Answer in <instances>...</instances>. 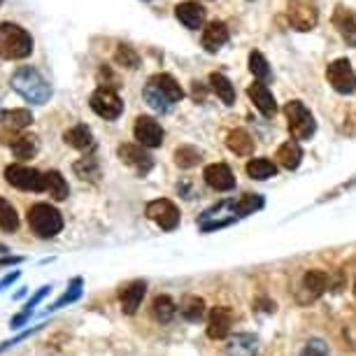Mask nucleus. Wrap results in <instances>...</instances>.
<instances>
[{
	"instance_id": "obj_32",
	"label": "nucleus",
	"mask_w": 356,
	"mask_h": 356,
	"mask_svg": "<svg viewBox=\"0 0 356 356\" xmlns=\"http://www.w3.org/2000/svg\"><path fill=\"white\" fill-rule=\"evenodd\" d=\"M19 228V214L12 207V203H8L5 198H0V231L5 233H15Z\"/></svg>"
},
{
	"instance_id": "obj_49",
	"label": "nucleus",
	"mask_w": 356,
	"mask_h": 356,
	"mask_svg": "<svg viewBox=\"0 0 356 356\" xmlns=\"http://www.w3.org/2000/svg\"><path fill=\"white\" fill-rule=\"evenodd\" d=\"M0 3H3V0H0Z\"/></svg>"
},
{
	"instance_id": "obj_42",
	"label": "nucleus",
	"mask_w": 356,
	"mask_h": 356,
	"mask_svg": "<svg viewBox=\"0 0 356 356\" xmlns=\"http://www.w3.org/2000/svg\"><path fill=\"white\" fill-rule=\"evenodd\" d=\"M259 307V310H264V312H268V314H273L275 310H277V305L273 303V300H268V298H259L257 303H254Z\"/></svg>"
},
{
	"instance_id": "obj_48",
	"label": "nucleus",
	"mask_w": 356,
	"mask_h": 356,
	"mask_svg": "<svg viewBox=\"0 0 356 356\" xmlns=\"http://www.w3.org/2000/svg\"><path fill=\"white\" fill-rule=\"evenodd\" d=\"M354 293H356V284H354Z\"/></svg>"
},
{
	"instance_id": "obj_13",
	"label": "nucleus",
	"mask_w": 356,
	"mask_h": 356,
	"mask_svg": "<svg viewBox=\"0 0 356 356\" xmlns=\"http://www.w3.org/2000/svg\"><path fill=\"white\" fill-rule=\"evenodd\" d=\"M233 326V310L226 305L212 307L210 312V321H207V338L212 340H224L228 333H231Z\"/></svg>"
},
{
	"instance_id": "obj_29",
	"label": "nucleus",
	"mask_w": 356,
	"mask_h": 356,
	"mask_svg": "<svg viewBox=\"0 0 356 356\" xmlns=\"http://www.w3.org/2000/svg\"><path fill=\"white\" fill-rule=\"evenodd\" d=\"M179 314H182L186 321L196 324V321L203 319V314H205V300L198 298V296H186L182 300V305H179Z\"/></svg>"
},
{
	"instance_id": "obj_36",
	"label": "nucleus",
	"mask_w": 356,
	"mask_h": 356,
	"mask_svg": "<svg viewBox=\"0 0 356 356\" xmlns=\"http://www.w3.org/2000/svg\"><path fill=\"white\" fill-rule=\"evenodd\" d=\"M200 154L196 147L191 145H184V147H177V152H175V163H177L179 168H193L200 163Z\"/></svg>"
},
{
	"instance_id": "obj_17",
	"label": "nucleus",
	"mask_w": 356,
	"mask_h": 356,
	"mask_svg": "<svg viewBox=\"0 0 356 356\" xmlns=\"http://www.w3.org/2000/svg\"><path fill=\"white\" fill-rule=\"evenodd\" d=\"M247 93H250L252 103L259 107V112L264 114V117L273 119L275 114H277V103H275V96L270 93V89L266 86V82L252 84L250 89H247Z\"/></svg>"
},
{
	"instance_id": "obj_7",
	"label": "nucleus",
	"mask_w": 356,
	"mask_h": 356,
	"mask_svg": "<svg viewBox=\"0 0 356 356\" xmlns=\"http://www.w3.org/2000/svg\"><path fill=\"white\" fill-rule=\"evenodd\" d=\"M89 103H91V110L96 112L98 117L110 119V122L119 119L124 112V100L119 98L112 89H107V86H100V89L93 91Z\"/></svg>"
},
{
	"instance_id": "obj_14",
	"label": "nucleus",
	"mask_w": 356,
	"mask_h": 356,
	"mask_svg": "<svg viewBox=\"0 0 356 356\" xmlns=\"http://www.w3.org/2000/svg\"><path fill=\"white\" fill-rule=\"evenodd\" d=\"M147 293V282L143 280H136V282H129L119 289V303H122V310L124 314H136L138 307L143 305V298Z\"/></svg>"
},
{
	"instance_id": "obj_35",
	"label": "nucleus",
	"mask_w": 356,
	"mask_h": 356,
	"mask_svg": "<svg viewBox=\"0 0 356 356\" xmlns=\"http://www.w3.org/2000/svg\"><path fill=\"white\" fill-rule=\"evenodd\" d=\"M250 70H252V75L259 79V82H268L270 79V65H268L266 61V56L261 51H252L250 54Z\"/></svg>"
},
{
	"instance_id": "obj_15",
	"label": "nucleus",
	"mask_w": 356,
	"mask_h": 356,
	"mask_svg": "<svg viewBox=\"0 0 356 356\" xmlns=\"http://www.w3.org/2000/svg\"><path fill=\"white\" fill-rule=\"evenodd\" d=\"M205 182L214 191H233L235 189V175L226 163H212L205 168L203 172Z\"/></svg>"
},
{
	"instance_id": "obj_30",
	"label": "nucleus",
	"mask_w": 356,
	"mask_h": 356,
	"mask_svg": "<svg viewBox=\"0 0 356 356\" xmlns=\"http://www.w3.org/2000/svg\"><path fill=\"white\" fill-rule=\"evenodd\" d=\"M12 154H15L17 159H33L38 154V138L35 136H19L12 140Z\"/></svg>"
},
{
	"instance_id": "obj_6",
	"label": "nucleus",
	"mask_w": 356,
	"mask_h": 356,
	"mask_svg": "<svg viewBox=\"0 0 356 356\" xmlns=\"http://www.w3.org/2000/svg\"><path fill=\"white\" fill-rule=\"evenodd\" d=\"M5 179H8V184L22 191H44V175L35 168L8 165L5 168Z\"/></svg>"
},
{
	"instance_id": "obj_44",
	"label": "nucleus",
	"mask_w": 356,
	"mask_h": 356,
	"mask_svg": "<svg viewBox=\"0 0 356 356\" xmlns=\"http://www.w3.org/2000/svg\"><path fill=\"white\" fill-rule=\"evenodd\" d=\"M22 257H3V259H0V268H3V266H17V264H22Z\"/></svg>"
},
{
	"instance_id": "obj_21",
	"label": "nucleus",
	"mask_w": 356,
	"mask_h": 356,
	"mask_svg": "<svg viewBox=\"0 0 356 356\" xmlns=\"http://www.w3.org/2000/svg\"><path fill=\"white\" fill-rule=\"evenodd\" d=\"M63 140L79 152L93 149V133H91L89 126H84V124H77V126H72L70 131H65Z\"/></svg>"
},
{
	"instance_id": "obj_12",
	"label": "nucleus",
	"mask_w": 356,
	"mask_h": 356,
	"mask_svg": "<svg viewBox=\"0 0 356 356\" xmlns=\"http://www.w3.org/2000/svg\"><path fill=\"white\" fill-rule=\"evenodd\" d=\"M133 133H136V140L140 145L145 147H161L163 145V129H161V124L156 122V119L152 117H138L136 119V129H133Z\"/></svg>"
},
{
	"instance_id": "obj_2",
	"label": "nucleus",
	"mask_w": 356,
	"mask_h": 356,
	"mask_svg": "<svg viewBox=\"0 0 356 356\" xmlns=\"http://www.w3.org/2000/svg\"><path fill=\"white\" fill-rule=\"evenodd\" d=\"M12 89L33 105H44L51 98L49 82L35 68H19L12 75Z\"/></svg>"
},
{
	"instance_id": "obj_24",
	"label": "nucleus",
	"mask_w": 356,
	"mask_h": 356,
	"mask_svg": "<svg viewBox=\"0 0 356 356\" xmlns=\"http://www.w3.org/2000/svg\"><path fill=\"white\" fill-rule=\"evenodd\" d=\"M303 289L310 300L319 298V296L328 289V275L324 270H307L303 277Z\"/></svg>"
},
{
	"instance_id": "obj_46",
	"label": "nucleus",
	"mask_w": 356,
	"mask_h": 356,
	"mask_svg": "<svg viewBox=\"0 0 356 356\" xmlns=\"http://www.w3.org/2000/svg\"><path fill=\"white\" fill-rule=\"evenodd\" d=\"M0 252H8V247H5V245H0Z\"/></svg>"
},
{
	"instance_id": "obj_22",
	"label": "nucleus",
	"mask_w": 356,
	"mask_h": 356,
	"mask_svg": "<svg viewBox=\"0 0 356 356\" xmlns=\"http://www.w3.org/2000/svg\"><path fill=\"white\" fill-rule=\"evenodd\" d=\"M226 145H228V149L233 154H238V156H252L254 154V140L250 133L243 129H235L228 133Z\"/></svg>"
},
{
	"instance_id": "obj_18",
	"label": "nucleus",
	"mask_w": 356,
	"mask_h": 356,
	"mask_svg": "<svg viewBox=\"0 0 356 356\" xmlns=\"http://www.w3.org/2000/svg\"><path fill=\"white\" fill-rule=\"evenodd\" d=\"M175 15H177L179 22H182L186 29H191V31L203 29V24H205V8H203V5H198V3L177 5V8H175Z\"/></svg>"
},
{
	"instance_id": "obj_31",
	"label": "nucleus",
	"mask_w": 356,
	"mask_h": 356,
	"mask_svg": "<svg viewBox=\"0 0 356 356\" xmlns=\"http://www.w3.org/2000/svg\"><path fill=\"white\" fill-rule=\"evenodd\" d=\"M264 207V198L259 193H245L238 203H233V217H247Z\"/></svg>"
},
{
	"instance_id": "obj_19",
	"label": "nucleus",
	"mask_w": 356,
	"mask_h": 356,
	"mask_svg": "<svg viewBox=\"0 0 356 356\" xmlns=\"http://www.w3.org/2000/svg\"><path fill=\"white\" fill-rule=\"evenodd\" d=\"M226 356H259V340L257 335L240 333L226 345Z\"/></svg>"
},
{
	"instance_id": "obj_20",
	"label": "nucleus",
	"mask_w": 356,
	"mask_h": 356,
	"mask_svg": "<svg viewBox=\"0 0 356 356\" xmlns=\"http://www.w3.org/2000/svg\"><path fill=\"white\" fill-rule=\"evenodd\" d=\"M228 29H226V24L224 22H212L207 29L203 31V47L210 54H214L217 49H221L226 42H228Z\"/></svg>"
},
{
	"instance_id": "obj_43",
	"label": "nucleus",
	"mask_w": 356,
	"mask_h": 356,
	"mask_svg": "<svg viewBox=\"0 0 356 356\" xmlns=\"http://www.w3.org/2000/svg\"><path fill=\"white\" fill-rule=\"evenodd\" d=\"M19 277H22V273H19V270L10 273L8 277H3V280H0V291H3V289H8V286H12V284H15V282H17Z\"/></svg>"
},
{
	"instance_id": "obj_38",
	"label": "nucleus",
	"mask_w": 356,
	"mask_h": 356,
	"mask_svg": "<svg viewBox=\"0 0 356 356\" xmlns=\"http://www.w3.org/2000/svg\"><path fill=\"white\" fill-rule=\"evenodd\" d=\"M75 172H77V177L89 179V182H98V177H100V168L96 163V159L77 161V163H75Z\"/></svg>"
},
{
	"instance_id": "obj_26",
	"label": "nucleus",
	"mask_w": 356,
	"mask_h": 356,
	"mask_svg": "<svg viewBox=\"0 0 356 356\" xmlns=\"http://www.w3.org/2000/svg\"><path fill=\"white\" fill-rule=\"evenodd\" d=\"M152 312H154V319L161 321V324H170L177 314V305L170 296H156L154 298V305H152Z\"/></svg>"
},
{
	"instance_id": "obj_33",
	"label": "nucleus",
	"mask_w": 356,
	"mask_h": 356,
	"mask_svg": "<svg viewBox=\"0 0 356 356\" xmlns=\"http://www.w3.org/2000/svg\"><path fill=\"white\" fill-rule=\"evenodd\" d=\"M82 286H84V280L82 277H75L70 282V286H68V291H65L61 298L56 300L51 307H49V312H54V310H61V307H65V305H72L75 300H79V296H82Z\"/></svg>"
},
{
	"instance_id": "obj_27",
	"label": "nucleus",
	"mask_w": 356,
	"mask_h": 356,
	"mask_svg": "<svg viewBox=\"0 0 356 356\" xmlns=\"http://www.w3.org/2000/svg\"><path fill=\"white\" fill-rule=\"evenodd\" d=\"M210 86H212V91L221 98V103H224V105H233L235 103V89H233L231 79H228L226 75H221V72H212Z\"/></svg>"
},
{
	"instance_id": "obj_39",
	"label": "nucleus",
	"mask_w": 356,
	"mask_h": 356,
	"mask_svg": "<svg viewBox=\"0 0 356 356\" xmlns=\"http://www.w3.org/2000/svg\"><path fill=\"white\" fill-rule=\"evenodd\" d=\"M300 356H328V345L324 340H310Z\"/></svg>"
},
{
	"instance_id": "obj_40",
	"label": "nucleus",
	"mask_w": 356,
	"mask_h": 356,
	"mask_svg": "<svg viewBox=\"0 0 356 356\" xmlns=\"http://www.w3.org/2000/svg\"><path fill=\"white\" fill-rule=\"evenodd\" d=\"M40 328H42V326L29 328V331L19 333V335H17V338H12V340H5V342H3V345H0V354H3V352H5V349H10V347H15V345H19V342H22V340H26V338H31V335H33V333H38V331H40Z\"/></svg>"
},
{
	"instance_id": "obj_9",
	"label": "nucleus",
	"mask_w": 356,
	"mask_h": 356,
	"mask_svg": "<svg viewBox=\"0 0 356 356\" xmlns=\"http://www.w3.org/2000/svg\"><path fill=\"white\" fill-rule=\"evenodd\" d=\"M289 24L296 31H312L317 26V8L312 0H289Z\"/></svg>"
},
{
	"instance_id": "obj_16",
	"label": "nucleus",
	"mask_w": 356,
	"mask_h": 356,
	"mask_svg": "<svg viewBox=\"0 0 356 356\" xmlns=\"http://www.w3.org/2000/svg\"><path fill=\"white\" fill-rule=\"evenodd\" d=\"M333 26L338 29V33L342 35V40L349 47H356V12L349 8H335L333 12Z\"/></svg>"
},
{
	"instance_id": "obj_5",
	"label": "nucleus",
	"mask_w": 356,
	"mask_h": 356,
	"mask_svg": "<svg viewBox=\"0 0 356 356\" xmlns=\"http://www.w3.org/2000/svg\"><path fill=\"white\" fill-rule=\"evenodd\" d=\"M284 112H286L289 131H291L293 140H310L314 136V129H317V124H314L312 112L307 110V107L300 103V100H291V103H286Z\"/></svg>"
},
{
	"instance_id": "obj_1",
	"label": "nucleus",
	"mask_w": 356,
	"mask_h": 356,
	"mask_svg": "<svg viewBox=\"0 0 356 356\" xmlns=\"http://www.w3.org/2000/svg\"><path fill=\"white\" fill-rule=\"evenodd\" d=\"M143 96L147 100V105L154 107L156 112H168V110H172L175 103L182 100L184 91L170 75H154L149 77V82L145 84Z\"/></svg>"
},
{
	"instance_id": "obj_4",
	"label": "nucleus",
	"mask_w": 356,
	"mask_h": 356,
	"mask_svg": "<svg viewBox=\"0 0 356 356\" xmlns=\"http://www.w3.org/2000/svg\"><path fill=\"white\" fill-rule=\"evenodd\" d=\"M29 226L38 238L49 240L63 231V217L56 207H51L47 203H38L29 210Z\"/></svg>"
},
{
	"instance_id": "obj_47",
	"label": "nucleus",
	"mask_w": 356,
	"mask_h": 356,
	"mask_svg": "<svg viewBox=\"0 0 356 356\" xmlns=\"http://www.w3.org/2000/svg\"><path fill=\"white\" fill-rule=\"evenodd\" d=\"M3 114H5V112H3V110H0V119H3Z\"/></svg>"
},
{
	"instance_id": "obj_10",
	"label": "nucleus",
	"mask_w": 356,
	"mask_h": 356,
	"mask_svg": "<svg viewBox=\"0 0 356 356\" xmlns=\"http://www.w3.org/2000/svg\"><path fill=\"white\" fill-rule=\"evenodd\" d=\"M145 214L152 221H156L163 231H175V228L179 226V210L175 207L172 200H168V198L152 200V203L147 205Z\"/></svg>"
},
{
	"instance_id": "obj_25",
	"label": "nucleus",
	"mask_w": 356,
	"mask_h": 356,
	"mask_svg": "<svg viewBox=\"0 0 356 356\" xmlns=\"http://www.w3.org/2000/svg\"><path fill=\"white\" fill-rule=\"evenodd\" d=\"M44 191L49 193L54 200H65V198H68V193H70L68 182H65L63 175L58 170L44 172Z\"/></svg>"
},
{
	"instance_id": "obj_23",
	"label": "nucleus",
	"mask_w": 356,
	"mask_h": 356,
	"mask_svg": "<svg viewBox=\"0 0 356 356\" xmlns=\"http://www.w3.org/2000/svg\"><path fill=\"white\" fill-rule=\"evenodd\" d=\"M277 161L286 170H296L300 165V161H303V149H300V145L296 140H289L277 149Z\"/></svg>"
},
{
	"instance_id": "obj_34",
	"label": "nucleus",
	"mask_w": 356,
	"mask_h": 356,
	"mask_svg": "<svg viewBox=\"0 0 356 356\" xmlns=\"http://www.w3.org/2000/svg\"><path fill=\"white\" fill-rule=\"evenodd\" d=\"M3 122L12 131H22V129H26V126L33 124V114L29 110H12V112L3 114Z\"/></svg>"
},
{
	"instance_id": "obj_8",
	"label": "nucleus",
	"mask_w": 356,
	"mask_h": 356,
	"mask_svg": "<svg viewBox=\"0 0 356 356\" xmlns=\"http://www.w3.org/2000/svg\"><path fill=\"white\" fill-rule=\"evenodd\" d=\"M326 79L338 93H354L356 91V72L347 58H338L326 68Z\"/></svg>"
},
{
	"instance_id": "obj_41",
	"label": "nucleus",
	"mask_w": 356,
	"mask_h": 356,
	"mask_svg": "<svg viewBox=\"0 0 356 356\" xmlns=\"http://www.w3.org/2000/svg\"><path fill=\"white\" fill-rule=\"evenodd\" d=\"M49 291H51V286H42V289H38V291L31 296V298H29V303H26L24 307H29V310L35 312V307H38L40 303H42V300H44V296L49 293Z\"/></svg>"
},
{
	"instance_id": "obj_45",
	"label": "nucleus",
	"mask_w": 356,
	"mask_h": 356,
	"mask_svg": "<svg viewBox=\"0 0 356 356\" xmlns=\"http://www.w3.org/2000/svg\"><path fill=\"white\" fill-rule=\"evenodd\" d=\"M193 98H196V100L205 98V89H203V86H198V82H193Z\"/></svg>"
},
{
	"instance_id": "obj_28",
	"label": "nucleus",
	"mask_w": 356,
	"mask_h": 356,
	"mask_svg": "<svg viewBox=\"0 0 356 356\" xmlns=\"http://www.w3.org/2000/svg\"><path fill=\"white\" fill-rule=\"evenodd\" d=\"M247 175H250L252 179L264 182V179H270L277 175V165H275L270 159H252L250 163H247Z\"/></svg>"
},
{
	"instance_id": "obj_3",
	"label": "nucleus",
	"mask_w": 356,
	"mask_h": 356,
	"mask_svg": "<svg viewBox=\"0 0 356 356\" xmlns=\"http://www.w3.org/2000/svg\"><path fill=\"white\" fill-rule=\"evenodd\" d=\"M33 51V38L17 24H0V58H17L31 56Z\"/></svg>"
},
{
	"instance_id": "obj_11",
	"label": "nucleus",
	"mask_w": 356,
	"mask_h": 356,
	"mask_svg": "<svg viewBox=\"0 0 356 356\" xmlns=\"http://www.w3.org/2000/svg\"><path fill=\"white\" fill-rule=\"evenodd\" d=\"M119 159H122L126 165H131L133 170L140 175V177L149 172L152 165H154L152 156L145 152V145H133V143L122 145V147H119Z\"/></svg>"
},
{
	"instance_id": "obj_37",
	"label": "nucleus",
	"mask_w": 356,
	"mask_h": 356,
	"mask_svg": "<svg viewBox=\"0 0 356 356\" xmlns=\"http://www.w3.org/2000/svg\"><path fill=\"white\" fill-rule=\"evenodd\" d=\"M114 61H117L119 65H124V68L136 70L138 65H140V56H138V51L133 49V47H129V44H119V47H117V54H114Z\"/></svg>"
}]
</instances>
